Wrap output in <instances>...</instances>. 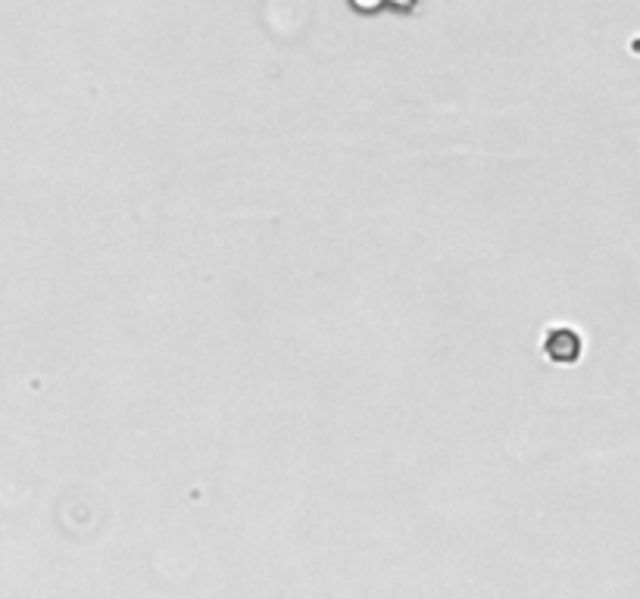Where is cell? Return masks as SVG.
<instances>
[{"label": "cell", "instance_id": "1", "mask_svg": "<svg viewBox=\"0 0 640 599\" xmlns=\"http://www.w3.org/2000/svg\"><path fill=\"white\" fill-rule=\"evenodd\" d=\"M581 334L572 331V328H553L547 334V356L556 359V362H578L581 359Z\"/></svg>", "mask_w": 640, "mask_h": 599}]
</instances>
